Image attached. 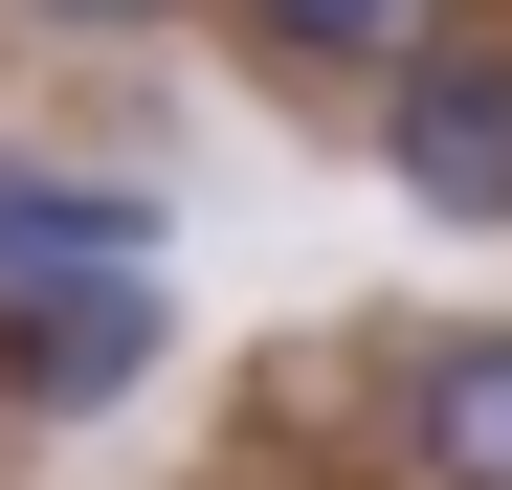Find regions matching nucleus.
I'll return each instance as SVG.
<instances>
[{"label": "nucleus", "instance_id": "f257e3e1", "mask_svg": "<svg viewBox=\"0 0 512 490\" xmlns=\"http://www.w3.org/2000/svg\"><path fill=\"white\" fill-rule=\"evenodd\" d=\"M379 179L423 223H512V45H401L379 67Z\"/></svg>", "mask_w": 512, "mask_h": 490}, {"label": "nucleus", "instance_id": "39448f33", "mask_svg": "<svg viewBox=\"0 0 512 490\" xmlns=\"http://www.w3.org/2000/svg\"><path fill=\"white\" fill-rule=\"evenodd\" d=\"M290 67H401V45H446V0H245Z\"/></svg>", "mask_w": 512, "mask_h": 490}, {"label": "nucleus", "instance_id": "20e7f679", "mask_svg": "<svg viewBox=\"0 0 512 490\" xmlns=\"http://www.w3.org/2000/svg\"><path fill=\"white\" fill-rule=\"evenodd\" d=\"M45 268H156V201H112V179H45V156H0V290H45Z\"/></svg>", "mask_w": 512, "mask_h": 490}, {"label": "nucleus", "instance_id": "423d86ee", "mask_svg": "<svg viewBox=\"0 0 512 490\" xmlns=\"http://www.w3.org/2000/svg\"><path fill=\"white\" fill-rule=\"evenodd\" d=\"M45 23H179V0H45Z\"/></svg>", "mask_w": 512, "mask_h": 490}, {"label": "nucleus", "instance_id": "f03ea898", "mask_svg": "<svg viewBox=\"0 0 512 490\" xmlns=\"http://www.w3.org/2000/svg\"><path fill=\"white\" fill-rule=\"evenodd\" d=\"M0 379H23L45 424L134 401V379H156V268H45V290H0Z\"/></svg>", "mask_w": 512, "mask_h": 490}, {"label": "nucleus", "instance_id": "7ed1b4c3", "mask_svg": "<svg viewBox=\"0 0 512 490\" xmlns=\"http://www.w3.org/2000/svg\"><path fill=\"white\" fill-rule=\"evenodd\" d=\"M401 468L423 490H512V312L401 335Z\"/></svg>", "mask_w": 512, "mask_h": 490}]
</instances>
